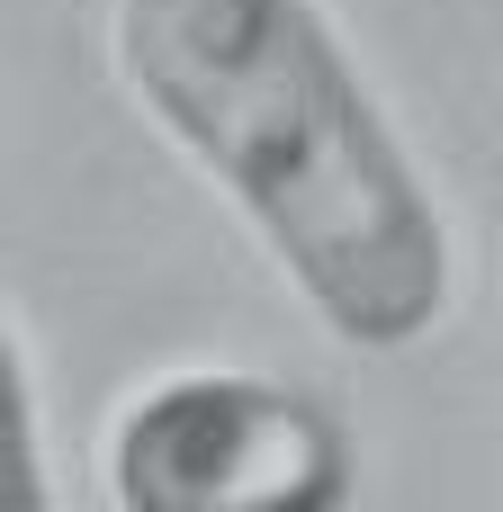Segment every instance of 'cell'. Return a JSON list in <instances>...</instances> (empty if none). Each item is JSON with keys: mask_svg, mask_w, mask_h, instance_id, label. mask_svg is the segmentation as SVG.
Returning a JSON list of instances; mask_svg holds the SVG:
<instances>
[{"mask_svg": "<svg viewBox=\"0 0 503 512\" xmlns=\"http://www.w3.org/2000/svg\"><path fill=\"white\" fill-rule=\"evenodd\" d=\"M117 72L351 351L441 324L450 225L315 0H117Z\"/></svg>", "mask_w": 503, "mask_h": 512, "instance_id": "1", "label": "cell"}, {"mask_svg": "<svg viewBox=\"0 0 503 512\" xmlns=\"http://www.w3.org/2000/svg\"><path fill=\"white\" fill-rule=\"evenodd\" d=\"M108 495L126 512H306L351 495V450L315 396L252 369H189L117 414Z\"/></svg>", "mask_w": 503, "mask_h": 512, "instance_id": "2", "label": "cell"}, {"mask_svg": "<svg viewBox=\"0 0 503 512\" xmlns=\"http://www.w3.org/2000/svg\"><path fill=\"white\" fill-rule=\"evenodd\" d=\"M0 504L9 512L45 504V486H36V405H27V360H18V342L0 351Z\"/></svg>", "mask_w": 503, "mask_h": 512, "instance_id": "3", "label": "cell"}]
</instances>
